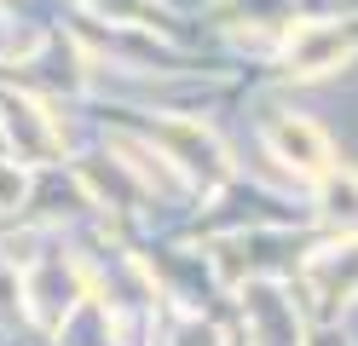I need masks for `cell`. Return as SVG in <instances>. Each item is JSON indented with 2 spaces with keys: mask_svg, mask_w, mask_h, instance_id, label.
<instances>
[{
  "mask_svg": "<svg viewBox=\"0 0 358 346\" xmlns=\"http://www.w3.org/2000/svg\"><path fill=\"white\" fill-rule=\"evenodd\" d=\"M24 168H17V161H0V214H12L17 202H24Z\"/></svg>",
  "mask_w": 358,
  "mask_h": 346,
  "instance_id": "obj_8",
  "label": "cell"
},
{
  "mask_svg": "<svg viewBox=\"0 0 358 346\" xmlns=\"http://www.w3.org/2000/svg\"><path fill=\"white\" fill-rule=\"evenodd\" d=\"M173 346H220V335L208 329V323H196V317H191V323H179V335H173Z\"/></svg>",
  "mask_w": 358,
  "mask_h": 346,
  "instance_id": "obj_9",
  "label": "cell"
},
{
  "mask_svg": "<svg viewBox=\"0 0 358 346\" xmlns=\"http://www.w3.org/2000/svg\"><path fill=\"white\" fill-rule=\"evenodd\" d=\"M352 58V29L347 23H301L283 46V64L289 75H329Z\"/></svg>",
  "mask_w": 358,
  "mask_h": 346,
  "instance_id": "obj_2",
  "label": "cell"
},
{
  "mask_svg": "<svg viewBox=\"0 0 358 346\" xmlns=\"http://www.w3.org/2000/svg\"><path fill=\"white\" fill-rule=\"evenodd\" d=\"M312 283L324 289V300H347L358 294V243H341L312 260Z\"/></svg>",
  "mask_w": 358,
  "mask_h": 346,
  "instance_id": "obj_6",
  "label": "cell"
},
{
  "mask_svg": "<svg viewBox=\"0 0 358 346\" xmlns=\"http://www.w3.org/2000/svg\"><path fill=\"white\" fill-rule=\"evenodd\" d=\"M0 110H6V133H12L17 156H29V161L58 156V127H52V115L41 110L35 99H24V92H0Z\"/></svg>",
  "mask_w": 358,
  "mask_h": 346,
  "instance_id": "obj_4",
  "label": "cell"
},
{
  "mask_svg": "<svg viewBox=\"0 0 358 346\" xmlns=\"http://www.w3.org/2000/svg\"><path fill=\"white\" fill-rule=\"evenodd\" d=\"M266 145H272V156H278V161H289V168L306 173V179H324V173L335 168L329 138L312 127L306 115H278V122L266 127Z\"/></svg>",
  "mask_w": 358,
  "mask_h": 346,
  "instance_id": "obj_3",
  "label": "cell"
},
{
  "mask_svg": "<svg viewBox=\"0 0 358 346\" xmlns=\"http://www.w3.org/2000/svg\"><path fill=\"white\" fill-rule=\"evenodd\" d=\"M24 300H35L41 323H64L76 300H87V294H81V271H76V266H64V260L35 266V271L24 277Z\"/></svg>",
  "mask_w": 358,
  "mask_h": 346,
  "instance_id": "obj_5",
  "label": "cell"
},
{
  "mask_svg": "<svg viewBox=\"0 0 358 346\" xmlns=\"http://www.w3.org/2000/svg\"><path fill=\"white\" fill-rule=\"evenodd\" d=\"M156 145H162L168 161H173L185 179H196V185H220V179L231 173L226 150H220L214 133L196 127V122H162V127H156Z\"/></svg>",
  "mask_w": 358,
  "mask_h": 346,
  "instance_id": "obj_1",
  "label": "cell"
},
{
  "mask_svg": "<svg viewBox=\"0 0 358 346\" xmlns=\"http://www.w3.org/2000/svg\"><path fill=\"white\" fill-rule=\"evenodd\" d=\"M318 208L329 225H358V173L352 168H329L318 179Z\"/></svg>",
  "mask_w": 358,
  "mask_h": 346,
  "instance_id": "obj_7",
  "label": "cell"
}]
</instances>
